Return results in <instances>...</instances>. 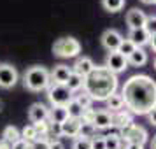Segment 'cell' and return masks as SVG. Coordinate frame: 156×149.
<instances>
[{"label":"cell","instance_id":"cell-37","mask_svg":"<svg viewBox=\"0 0 156 149\" xmlns=\"http://www.w3.org/2000/svg\"><path fill=\"white\" fill-rule=\"evenodd\" d=\"M147 116H149V123H151V125L154 126V125H156V116H154V109H153V111H149V112H147Z\"/></svg>","mask_w":156,"mask_h":149},{"label":"cell","instance_id":"cell-35","mask_svg":"<svg viewBox=\"0 0 156 149\" xmlns=\"http://www.w3.org/2000/svg\"><path fill=\"white\" fill-rule=\"evenodd\" d=\"M11 149H30V144L28 142H25L23 139H20L18 142H14V144L11 146Z\"/></svg>","mask_w":156,"mask_h":149},{"label":"cell","instance_id":"cell-26","mask_svg":"<svg viewBox=\"0 0 156 149\" xmlns=\"http://www.w3.org/2000/svg\"><path fill=\"white\" fill-rule=\"evenodd\" d=\"M102 5L109 12H119L125 7V0H102Z\"/></svg>","mask_w":156,"mask_h":149},{"label":"cell","instance_id":"cell-41","mask_svg":"<svg viewBox=\"0 0 156 149\" xmlns=\"http://www.w3.org/2000/svg\"><path fill=\"white\" fill-rule=\"evenodd\" d=\"M2 109H4V102H2V100H0V111H2Z\"/></svg>","mask_w":156,"mask_h":149},{"label":"cell","instance_id":"cell-11","mask_svg":"<svg viewBox=\"0 0 156 149\" xmlns=\"http://www.w3.org/2000/svg\"><path fill=\"white\" fill-rule=\"evenodd\" d=\"M146 20H147V16L142 12L140 9H130L126 12V25L130 30H137V28H144V25H146Z\"/></svg>","mask_w":156,"mask_h":149},{"label":"cell","instance_id":"cell-18","mask_svg":"<svg viewBox=\"0 0 156 149\" xmlns=\"http://www.w3.org/2000/svg\"><path fill=\"white\" fill-rule=\"evenodd\" d=\"M130 123H133V116L128 112L126 109H121L118 112H112V126L121 130L123 126H126Z\"/></svg>","mask_w":156,"mask_h":149},{"label":"cell","instance_id":"cell-15","mask_svg":"<svg viewBox=\"0 0 156 149\" xmlns=\"http://www.w3.org/2000/svg\"><path fill=\"white\" fill-rule=\"evenodd\" d=\"M79 128H81V119H72V118H67V119L60 125V133L62 137H70V139H76L79 135Z\"/></svg>","mask_w":156,"mask_h":149},{"label":"cell","instance_id":"cell-1","mask_svg":"<svg viewBox=\"0 0 156 149\" xmlns=\"http://www.w3.org/2000/svg\"><path fill=\"white\" fill-rule=\"evenodd\" d=\"M121 97L126 111L133 114H147L156 105V83L153 77L144 74H135L125 81L121 88Z\"/></svg>","mask_w":156,"mask_h":149},{"label":"cell","instance_id":"cell-30","mask_svg":"<svg viewBox=\"0 0 156 149\" xmlns=\"http://www.w3.org/2000/svg\"><path fill=\"white\" fill-rule=\"evenodd\" d=\"M154 23H156L154 14H153V16H147V20H146V25H144V30H146V32H147L151 37H154Z\"/></svg>","mask_w":156,"mask_h":149},{"label":"cell","instance_id":"cell-38","mask_svg":"<svg viewBox=\"0 0 156 149\" xmlns=\"http://www.w3.org/2000/svg\"><path fill=\"white\" fill-rule=\"evenodd\" d=\"M0 149H11V144H7L5 140H0Z\"/></svg>","mask_w":156,"mask_h":149},{"label":"cell","instance_id":"cell-5","mask_svg":"<svg viewBox=\"0 0 156 149\" xmlns=\"http://www.w3.org/2000/svg\"><path fill=\"white\" fill-rule=\"evenodd\" d=\"M121 132V139L126 144H137V146H144L147 142V132L146 128L137 125V123H130L126 126H123L119 130Z\"/></svg>","mask_w":156,"mask_h":149},{"label":"cell","instance_id":"cell-32","mask_svg":"<svg viewBox=\"0 0 156 149\" xmlns=\"http://www.w3.org/2000/svg\"><path fill=\"white\" fill-rule=\"evenodd\" d=\"M91 149H105V140L102 135H97L91 139Z\"/></svg>","mask_w":156,"mask_h":149},{"label":"cell","instance_id":"cell-14","mask_svg":"<svg viewBox=\"0 0 156 149\" xmlns=\"http://www.w3.org/2000/svg\"><path fill=\"white\" fill-rule=\"evenodd\" d=\"M95 67H97V65L93 63V60L90 56H79L77 60H76L74 67H70V69H72L74 74H77V76H81V77H86Z\"/></svg>","mask_w":156,"mask_h":149},{"label":"cell","instance_id":"cell-31","mask_svg":"<svg viewBox=\"0 0 156 149\" xmlns=\"http://www.w3.org/2000/svg\"><path fill=\"white\" fill-rule=\"evenodd\" d=\"M30 149H49V140L48 139H37L30 144Z\"/></svg>","mask_w":156,"mask_h":149},{"label":"cell","instance_id":"cell-39","mask_svg":"<svg viewBox=\"0 0 156 149\" xmlns=\"http://www.w3.org/2000/svg\"><path fill=\"white\" fill-rule=\"evenodd\" d=\"M126 149H144V146H137V144H128Z\"/></svg>","mask_w":156,"mask_h":149},{"label":"cell","instance_id":"cell-3","mask_svg":"<svg viewBox=\"0 0 156 149\" xmlns=\"http://www.w3.org/2000/svg\"><path fill=\"white\" fill-rule=\"evenodd\" d=\"M23 84H25V88H28L30 91H44V90H48V86L51 84L49 70L46 67H41V65L30 67L23 74Z\"/></svg>","mask_w":156,"mask_h":149},{"label":"cell","instance_id":"cell-27","mask_svg":"<svg viewBox=\"0 0 156 149\" xmlns=\"http://www.w3.org/2000/svg\"><path fill=\"white\" fill-rule=\"evenodd\" d=\"M135 49H137V48H135V46L130 42L128 39H123V41H121V44H119V48H118V53H121L125 58H128Z\"/></svg>","mask_w":156,"mask_h":149},{"label":"cell","instance_id":"cell-40","mask_svg":"<svg viewBox=\"0 0 156 149\" xmlns=\"http://www.w3.org/2000/svg\"><path fill=\"white\" fill-rule=\"evenodd\" d=\"M142 4H146V5H154L156 4V0H140Z\"/></svg>","mask_w":156,"mask_h":149},{"label":"cell","instance_id":"cell-9","mask_svg":"<svg viewBox=\"0 0 156 149\" xmlns=\"http://www.w3.org/2000/svg\"><path fill=\"white\" fill-rule=\"evenodd\" d=\"M121 41H123L121 34L114 28H109L102 34V46H104L109 53H111V51H118Z\"/></svg>","mask_w":156,"mask_h":149},{"label":"cell","instance_id":"cell-34","mask_svg":"<svg viewBox=\"0 0 156 149\" xmlns=\"http://www.w3.org/2000/svg\"><path fill=\"white\" fill-rule=\"evenodd\" d=\"M104 140H105V149H119V139L104 137Z\"/></svg>","mask_w":156,"mask_h":149},{"label":"cell","instance_id":"cell-21","mask_svg":"<svg viewBox=\"0 0 156 149\" xmlns=\"http://www.w3.org/2000/svg\"><path fill=\"white\" fill-rule=\"evenodd\" d=\"M83 84H84V77H81V76L74 74V72H72L70 76H69L67 83H65L67 90H69L70 93H77L79 90H83Z\"/></svg>","mask_w":156,"mask_h":149},{"label":"cell","instance_id":"cell-12","mask_svg":"<svg viewBox=\"0 0 156 149\" xmlns=\"http://www.w3.org/2000/svg\"><path fill=\"white\" fill-rule=\"evenodd\" d=\"M70 74H72V69L69 67V65H63V63L56 65V67L49 72L51 84H65Z\"/></svg>","mask_w":156,"mask_h":149},{"label":"cell","instance_id":"cell-8","mask_svg":"<svg viewBox=\"0 0 156 149\" xmlns=\"http://www.w3.org/2000/svg\"><path fill=\"white\" fill-rule=\"evenodd\" d=\"M105 67L109 70L112 72V74H119V72H125L128 69V63H126V58L123 56L121 53L118 51H111L109 55H107V63Z\"/></svg>","mask_w":156,"mask_h":149},{"label":"cell","instance_id":"cell-23","mask_svg":"<svg viewBox=\"0 0 156 149\" xmlns=\"http://www.w3.org/2000/svg\"><path fill=\"white\" fill-rule=\"evenodd\" d=\"M65 109H67V114H69V118H72V119H81V116H83V112H84V109L79 105L76 100L72 98L67 105H65Z\"/></svg>","mask_w":156,"mask_h":149},{"label":"cell","instance_id":"cell-7","mask_svg":"<svg viewBox=\"0 0 156 149\" xmlns=\"http://www.w3.org/2000/svg\"><path fill=\"white\" fill-rule=\"evenodd\" d=\"M20 79V74L16 70V67H12L11 63H0V88L9 90L16 86Z\"/></svg>","mask_w":156,"mask_h":149},{"label":"cell","instance_id":"cell-33","mask_svg":"<svg viewBox=\"0 0 156 149\" xmlns=\"http://www.w3.org/2000/svg\"><path fill=\"white\" fill-rule=\"evenodd\" d=\"M102 137H112V139H119V137H121V132H119V128L109 126L107 130H104V135H102Z\"/></svg>","mask_w":156,"mask_h":149},{"label":"cell","instance_id":"cell-16","mask_svg":"<svg viewBox=\"0 0 156 149\" xmlns=\"http://www.w3.org/2000/svg\"><path fill=\"white\" fill-rule=\"evenodd\" d=\"M126 39L133 44L135 48H144V46L149 42L151 35H149L144 28H137V30H130V34H128Z\"/></svg>","mask_w":156,"mask_h":149},{"label":"cell","instance_id":"cell-13","mask_svg":"<svg viewBox=\"0 0 156 149\" xmlns=\"http://www.w3.org/2000/svg\"><path fill=\"white\" fill-rule=\"evenodd\" d=\"M48 114H49V109L44 105V104H41V102L32 104L28 109V118L32 121V125L41 123V121H48Z\"/></svg>","mask_w":156,"mask_h":149},{"label":"cell","instance_id":"cell-24","mask_svg":"<svg viewBox=\"0 0 156 149\" xmlns=\"http://www.w3.org/2000/svg\"><path fill=\"white\" fill-rule=\"evenodd\" d=\"M74 100H76L83 109H90V107L93 105V98L84 91V90H79V91L74 95Z\"/></svg>","mask_w":156,"mask_h":149},{"label":"cell","instance_id":"cell-36","mask_svg":"<svg viewBox=\"0 0 156 149\" xmlns=\"http://www.w3.org/2000/svg\"><path fill=\"white\" fill-rule=\"evenodd\" d=\"M49 149H65V146L60 139H53V140H49Z\"/></svg>","mask_w":156,"mask_h":149},{"label":"cell","instance_id":"cell-2","mask_svg":"<svg viewBox=\"0 0 156 149\" xmlns=\"http://www.w3.org/2000/svg\"><path fill=\"white\" fill-rule=\"evenodd\" d=\"M118 86H119L118 76L112 74V72L104 65V67H95V69L86 76L83 90L91 97L93 102H95V100H97V102H105L112 93L118 91Z\"/></svg>","mask_w":156,"mask_h":149},{"label":"cell","instance_id":"cell-20","mask_svg":"<svg viewBox=\"0 0 156 149\" xmlns=\"http://www.w3.org/2000/svg\"><path fill=\"white\" fill-rule=\"evenodd\" d=\"M107 104V111L109 112H118L121 109H125V102H123V97H121V93H112L109 98L105 100Z\"/></svg>","mask_w":156,"mask_h":149},{"label":"cell","instance_id":"cell-28","mask_svg":"<svg viewBox=\"0 0 156 149\" xmlns=\"http://www.w3.org/2000/svg\"><path fill=\"white\" fill-rule=\"evenodd\" d=\"M20 135H21V139L25 142H28V144H32L34 140H37V133H35V130H34V126L32 125H28V126H25L20 132Z\"/></svg>","mask_w":156,"mask_h":149},{"label":"cell","instance_id":"cell-19","mask_svg":"<svg viewBox=\"0 0 156 149\" xmlns=\"http://www.w3.org/2000/svg\"><path fill=\"white\" fill-rule=\"evenodd\" d=\"M126 63L132 65V67H144L147 63V53L144 48H137V49L126 58Z\"/></svg>","mask_w":156,"mask_h":149},{"label":"cell","instance_id":"cell-25","mask_svg":"<svg viewBox=\"0 0 156 149\" xmlns=\"http://www.w3.org/2000/svg\"><path fill=\"white\" fill-rule=\"evenodd\" d=\"M77 137H83V139H93V137H97V128L93 126L91 123L81 121V128H79V135Z\"/></svg>","mask_w":156,"mask_h":149},{"label":"cell","instance_id":"cell-4","mask_svg":"<svg viewBox=\"0 0 156 149\" xmlns=\"http://www.w3.org/2000/svg\"><path fill=\"white\" fill-rule=\"evenodd\" d=\"M53 53L62 58H76L81 53V44L74 37H62L53 44Z\"/></svg>","mask_w":156,"mask_h":149},{"label":"cell","instance_id":"cell-10","mask_svg":"<svg viewBox=\"0 0 156 149\" xmlns=\"http://www.w3.org/2000/svg\"><path fill=\"white\" fill-rule=\"evenodd\" d=\"M91 125L97 128V132H98V130H102V132L107 130L109 126H112V112H109L107 109H98V111H95Z\"/></svg>","mask_w":156,"mask_h":149},{"label":"cell","instance_id":"cell-17","mask_svg":"<svg viewBox=\"0 0 156 149\" xmlns=\"http://www.w3.org/2000/svg\"><path fill=\"white\" fill-rule=\"evenodd\" d=\"M67 118H69V114H67V109H65V105H51L49 114H48V121H49V123L62 125V123H63Z\"/></svg>","mask_w":156,"mask_h":149},{"label":"cell","instance_id":"cell-22","mask_svg":"<svg viewBox=\"0 0 156 149\" xmlns=\"http://www.w3.org/2000/svg\"><path fill=\"white\" fill-rule=\"evenodd\" d=\"M21 139V135H20V130L16 126H12V125H9V126H5V130H4V133H2V140H5L7 144H14V142H18Z\"/></svg>","mask_w":156,"mask_h":149},{"label":"cell","instance_id":"cell-6","mask_svg":"<svg viewBox=\"0 0 156 149\" xmlns=\"http://www.w3.org/2000/svg\"><path fill=\"white\" fill-rule=\"evenodd\" d=\"M72 98H74V93L69 91L65 84L48 86V100L51 105H67Z\"/></svg>","mask_w":156,"mask_h":149},{"label":"cell","instance_id":"cell-29","mask_svg":"<svg viewBox=\"0 0 156 149\" xmlns=\"http://www.w3.org/2000/svg\"><path fill=\"white\" fill-rule=\"evenodd\" d=\"M72 149H91V139H83V137H76Z\"/></svg>","mask_w":156,"mask_h":149}]
</instances>
